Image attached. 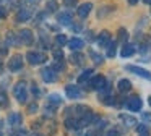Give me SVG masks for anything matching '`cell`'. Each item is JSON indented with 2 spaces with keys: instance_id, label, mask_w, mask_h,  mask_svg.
I'll return each mask as SVG.
<instances>
[{
  "instance_id": "obj_1",
  "label": "cell",
  "mask_w": 151,
  "mask_h": 136,
  "mask_svg": "<svg viewBox=\"0 0 151 136\" xmlns=\"http://www.w3.org/2000/svg\"><path fill=\"white\" fill-rule=\"evenodd\" d=\"M13 94H15V97L18 99V102L24 104V102H26V99H28L26 84H24V83H18L17 86H15V89H13Z\"/></svg>"
},
{
  "instance_id": "obj_2",
  "label": "cell",
  "mask_w": 151,
  "mask_h": 136,
  "mask_svg": "<svg viewBox=\"0 0 151 136\" xmlns=\"http://www.w3.org/2000/svg\"><path fill=\"white\" fill-rule=\"evenodd\" d=\"M141 107H143V100L138 96L130 97V99H127V102H125V109L130 110V112H138V110H141Z\"/></svg>"
},
{
  "instance_id": "obj_3",
  "label": "cell",
  "mask_w": 151,
  "mask_h": 136,
  "mask_svg": "<svg viewBox=\"0 0 151 136\" xmlns=\"http://www.w3.org/2000/svg\"><path fill=\"white\" fill-rule=\"evenodd\" d=\"M26 58H28V62H29L31 65H41V63H44V62L47 60V57L44 54H41V52H28Z\"/></svg>"
},
{
  "instance_id": "obj_4",
  "label": "cell",
  "mask_w": 151,
  "mask_h": 136,
  "mask_svg": "<svg viewBox=\"0 0 151 136\" xmlns=\"http://www.w3.org/2000/svg\"><path fill=\"white\" fill-rule=\"evenodd\" d=\"M125 70H127V71H132V73H135L137 76H141V78H145V79L151 81V73H150V71H146L145 68L133 67V65H127V67H125Z\"/></svg>"
},
{
  "instance_id": "obj_5",
  "label": "cell",
  "mask_w": 151,
  "mask_h": 136,
  "mask_svg": "<svg viewBox=\"0 0 151 136\" xmlns=\"http://www.w3.org/2000/svg\"><path fill=\"white\" fill-rule=\"evenodd\" d=\"M41 76H42V79L46 81V83H54V81L57 79V73L54 68L47 67V68H42V71H41Z\"/></svg>"
},
{
  "instance_id": "obj_6",
  "label": "cell",
  "mask_w": 151,
  "mask_h": 136,
  "mask_svg": "<svg viewBox=\"0 0 151 136\" xmlns=\"http://www.w3.org/2000/svg\"><path fill=\"white\" fill-rule=\"evenodd\" d=\"M106 83H107V81H106V78L102 76V74H96V76L89 81V86H91L93 89H96V91H101Z\"/></svg>"
},
{
  "instance_id": "obj_7",
  "label": "cell",
  "mask_w": 151,
  "mask_h": 136,
  "mask_svg": "<svg viewBox=\"0 0 151 136\" xmlns=\"http://www.w3.org/2000/svg\"><path fill=\"white\" fill-rule=\"evenodd\" d=\"M21 122H23V117H21L18 112H13V113L8 115V125H10L12 128H20Z\"/></svg>"
},
{
  "instance_id": "obj_8",
  "label": "cell",
  "mask_w": 151,
  "mask_h": 136,
  "mask_svg": "<svg viewBox=\"0 0 151 136\" xmlns=\"http://www.w3.org/2000/svg\"><path fill=\"white\" fill-rule=\"evenodd\" d=\"M65 92L68 96V99H80L81 97V89L78 86H73V84H68L65 87Z\"/></svg>"
},
{
  "instance_id": "obj_9",
  "label": "cell",
  "mask_w": 151,
  "mask_h": 136,
  "mask_svg": "<svg viewBox=\"0 0 151 136\" xmlns=\"http://www.w3.org/2000/svg\"><path fill=\"white\" fill-rule=\"evenodd\" d=\"M8 68H10L12 71H18L23 68V58L20 57V55H15L13 58H12L10 62H8Z\"/></svg>"
},
{
  "instance_id": "obj_10",
  "label": "cell",
  "mask_w": 151,
  "mask_h": 136,
  "mask_svg": "<svg viewBox=\"0 0 151 136\" xmlns=\"http://www.w3.org/2000/svg\"><path fill=\"white\" fill-rule=\"evenodd\" d=\"M109 42H111V32L109 31H101V34L98 36V45L99 47H107Z\"/></svg>"
},
{
  "instance_id": "obj_11",
  "label": "cell",
  "mask_w": 151,
  "mask_h": 136,
  "mask_svg": "<svg viewBox=\"0 0 151 136\" xmlns=\"http://www.w3.org/2000/svg\"><path fill=\"white\" fill-rule=\"evenodd\" d=\"M20 41L23 42V44L29 45L31 42H33V32H31L29 29H23V31L20 32Z\"/></svg>"
},
{
  "instance_id": "obj_12",
  "label": "cell",
  "mask_w": 151,
  "mask_h": 136,
  "mask_svg": "<svg viewBox=\"0 0 151 136\" xmlns=\"http://www.w3.org/2000/svg\"><path fill=\"white\" fill-rule=\"evenodd\" d=\"M57 19H59V23H62V24H72L73 16H72L70 11H62V13H59Z\"/></svg>"
},
{
  "instance_id": "obj_13",
  "label": "cell",
  "mask_w": 151,
  "mask_h": 136,
  "mask_svg": "<svg viewBox=\"0 0 151 136\" xmlns=\"http://www.w3.org/2000/svg\"><path fill=\"white\" fill-rule=\"evenodd\" d=\"M29 18H31V11L28 8H21L20 11H18V15H17V21L18 23L29 21Z\"/></svg>"
},
{
  "instance_id": "obj_14",
  "label": "cell",
  "mask_w": 151,
  "mask_h": 136,
  "mask_svg": "<svg viewBox=\"0 0 151 136\" xmlns=\"http://www.w3.org/2000/svg\"><path fill=\"white\" fill-rule=\"evenodd\" d=\"M91 8H93V3H83V5H80V8H78V16L80 18H86V16L89 15V11H91Z\"/></svg>"
},
{
  "instance_id": "obj_15",
  "label": "cell",
  "mask_w": 151,
  "mask_h": 136,
  "mask_svg": "<svg viewBox=\"0 0 151 136\" xmlns=\"http://www.w3.org/2000/svg\"><path fill=\"white\" fill-rule=\"evenodd\" d=\"M83 45H85V44H83V41H81V39H78V37H73V39H70V41H68V47L72 49L73 52L80 50Z\"/></svg>"
},
{
  "instance_id": "obj_16",
  "label": "cell",
  "mask_w": 151,
  "mask_h": 136,
  "mask_svg": "<svg viewBox=\"0 0 151 136\" xmlns=\"http://www.w3.org/2000/svg\"><path fill=\"white\" fill-rule=\"evenodd\" d=\"M135 54V45H132V44H125L124 47H122V50H120V55L122 57H132V55Z\"/></svg>"
},
{
  "instance_id": "obj_17",
  "label": "cell",
  "mask_w": 151,
  "mask_h": 136,
  "mask_svg": "<svg viewBox=\"0 0 151 136\" xmlns=\"http://www.w3.org/2000/svg\"><path fill=\"white\" fill-rule=\"evenodd\" d=\"M120 120L124 122V125H127V126L137 125V118H135V117H130V115H125V113H120Z\"/></svg>"
},
{
  "instance_id": "obj_18",
  "label": "cell",
  "mask_w": 151,
  "mask_h": 136,
  "mask_svg": "<svg viewBox=\"0 0 151 136\" xmlns=\"http://www.w3.org/2000/svg\"><path fill=\"white\" fill-rule=\"evenodd\" d=\"M119 91H120V92H128V91L132 89V83L128 79H120L119 81Z\"/></svg>"
},
{
  "instance_id": "obj_19",
  "label": "cell",
  "mask_w": 151,
  "mask_h": 136,
  "mask_svg": "<svg viewBox=\"0 0 151 136\" xmlns=\"http://www.w3.org/2000/svg\"><path fill=\"white\" fill-rule=\"evenodd\" d=\"M60 104H62V97H60L59 94H50L49 96V105L57 107V105H60Z\"/></svg>"
},
{
  "instance_id": "obj_20",
  "label": "cell",
  "mask_w": 151,
  "mask_h": 136,
  "mask_svg": "<svg viewBox=\"0 0 151 136\" xmlns=\"http://www.w3.org/2000/svg\"><path fill=\"white\" fill-rule=\"evenodd\" d=\"M83 55L81 54H78V50L75 52V54H72L70 55V62H72V63H75V65H81L83 63Z\"/></svg>"
},
{
  "instance_id": "obj_21",
  "label": "cell",
  "mask_w": 151,
  "mask_h": 136,
  "mask_svg": "<svg viewBox=\"0 0 151 136\" xmlns=\"http://www.w3.org/2000/svg\"><path fill=\"white\" fill-rule=\"evenodd\" d=\"M91 76H93V70H91V68H88V70H86V71H83V74L78 78V83H80V84H83L85 81H88Z\"/></svg>"
},
{
  "instance_id": "obj_22",
  "label": "cell",
  "mask_w": 151,
  "mask_h": 136,
  "mask_svg": "<svg viewBox=\"0 0 151 136\" xmlns=\"http://www.w3.org/2000/svg\"><path fill=\"white\" fill-rule=\"evenodd\" d=\"M89 57L93 58V62H94V63H102V62H104L102 55H99L98 52H94L93 49H89Z\"/></svg>"
},
{
  "instance_id": "obj_23",
  "label": "cell",
  "mask_w": 151,
  "mask_h": 136,
  "mask_svg": "<svg viewBox=\"0 0 151 136\" xmlns=\"http://www.w3.org/2000/svg\"><path fill=\"white\" fill-rule=\"evenodd\" d=\"M137 131H138V136H150V130H148L146 125H138Z\"/></svg>"
},
{
  "instance_id": "obj_24",
  "label": "cell",
  "mask_w": 151,
  "mask_h": 136,
  "mask_svg": "<svg viewBox=\"0 0 151 136\" xmlns=\"http://www.w3.org/2000/svg\"><path fill=\"white\" fill-rule=\"evenodd\" d=\"M107 57H111V58H114L115 57V42H109L107 44Z\"/></svg>"
},
{
  "instance_id": "obj_25",
  "label": "cell",
  "mask_w": 151,
  "mask_h": 136,
  "mask_svg": "<svg viewBox=\"0 0 151 136\" xmlns=\"http://www.w3.org/2000/svg\"><path fill=\"white\" fill-rule=\"evenodd\" d=\"M65 126H67L68 130L78 128V126H76V120H73V118H67V120H65Z\"/></svg>"
},
{
  "instance_id": "obj_26",
  "label": "cell",
  "mask_w": 151,
  "mask_h": 136,
  "mask_svg": "<svg viewBox=\"0 0 151 136\" xmlns=\"http://www.w3.org/2000/svg\"><path fill=\"white\" fill-rule=\"evenodd\" d=\"M55 42H57L59 45H65V44H67V37H65L63 34H59V36L55 37Z\"/></svg>"
},
{
  "instance_id": "obj_27",
  "label": "cell",
  "mask_w": 151,
  "mask_h": 136,
  "mask_svg": "<svg viewBox=\"0 0 151 136\" xmlns=\"http://www.w3.org/2000/svg\"><path fill=\"white\" fill-rule=\"evenodd\" d=\"M119 39H120L122 42L127 41V39H128V32L125 31V29H119Z\"/></svg>"
},
{
  "instance_id": "obj_28",
  "label": "cell",
  "mask_w": 151,
  "mask_h": 136,
  "mask_svg": "<svg viewBox=\"0 0 151 136\" xmlns=\"http://www.w3.org/2000/svg\"><path fill=\"white\" fill-rule=\"evenodd\" d=\"M7 104H8V100H7V96H5V92H0V105L5 107Z\"/></svg>"
},
{
  "instance_id": "obj_29",
  "label": "cell",
  "mask_w": 151,
  "mask_h": 136,
  "mask_svg": "<svg viewBox=\"0 0 151 136\" xmlns=\"http://www.w3.org/2000/svg\"><path fill=\"white\" fill-rule=\"evenodd\" d=\"M141 118H143V122H146V123H151V113H148V112H143V113H141Z\"/></svg>"
},
{
  "instance_id": "obj_30",
  "label": "cell",
  "mask_w": 151,
  "mask_h": 136,
  "mask_svg": "<svg viewBox=\"0 0 151 136\" xmlns=\"http://www.w3.org/2000/svg\"><path fill=\"white\" fill-rule=\"evenodd\" d=\"M76 3H78V0H63V5L70 6V8H72V6H75Z\"/></svg>"
},
{
  "instance_id": "obj_31",
  "label": "cell",
  "mask_w": 151,
  "mask_h": 136,
  "mask_svg": "<svg viewBox=\"0 0 151 136\" xmlns=\"http://www.w3.org/2000/svg\"><path fill=\"white\" fill-rule=\"evenodd\" d=\"M47 8H49V11H55V10H57V3L55 2H49V3H47Z\"/></svg>"
},
{
  "instance_id": "obj_32",
  "label": "cell",
  "mask_w": 151,
  "mask_h": 136,
  "mask_svg": "<svg viewBox=\"0 0 151 136\" xmlns=\"http://www.w3.org/2000/svg\"><path fill=\"white\" fill-rule=\"evenodd\" d=\"M54 58H57V60H62V58H63L62 50H54Z\"/></svg>"
},
{
  "instance_id": "obj_33",
  "label": "cell",
  "mask_w": 151,
  "mask_h": 136,
  "mask_svg": "<svg viewBox=\"0 0 151 136\" xmlns=\"http://www.w3.org/2000/svg\"><path fill=\"white\" fill-rule=\"evenodd\" d=\"M107 136H119V130L117 128H112L107 131Z\"/></svg>"
},
{
  "instance_id": "obj_34",
  "label": "cell",
  "mask_w": 151,
  "mask_h": 136,
  "mask_svg": "<svg viewBox=\"0 0 151 136\" xmlns=\"http://www.w3.org/2000/svg\"><path fill=\"white\" fill-rule=\"evenodd\" d=\"M36 110H37V104H31V105H29V112L34 113Z\"/></svg>"
},
{
  "instance_id": "obj_35",
  "label": "cell",
  "mask_w": 151,
  "mask_h": 136,
  "mask_svg": "<svg viewBox=\"0 0 151 136\" xmlns=\"http://www.w3.org/2000/svg\"><path fill=\"white\" fill-rule=\"evenodd\" d=\"M12 136H26V133L23 131V130H20V131H17V133H13Z\"/></svg>"
},
{
  "instance_id": "obj_36",
  "label": "cell",
  "mask_w": 151,
  "mask_h": 136,
  "mask_svg": "<svg viewBox=\"0 0 151 136\" xmlns=\"http://www.w3.org/2000/svg\"><path fill=\"white\" fill-rule=\"evenodd\" d=\"M31 89H33V92L36 94V96H39V89H37V86H36V84H33V87H31Z\"/></svg>"
},
{
  "instance_id": "obj_37",
  "label": "cell",
  "mask_w": 151,
  "mask_h": 136,
  "mask_svg": "<svg viewBox=\"0 0 151 136\" xmlns=\"http://www.w3.org/2000/svg\"><path fill=\"white\" fill-rule=\"evenodd\" d=\"M28 3H31V5H36V3H39L41 0H26Z\"/></svg>"
},
{
  "instance_id": "obj_38",
  "label": "cell",
  "mask_w": 151,
  "mask_h": 136,
  "mask_svg": "<svg viewBox=\"0 0 151 136\" xmlns=\"http://www.w3.org/2000/svg\"><path fill=\"white\" fill-rule=\"evenodd\" d=\"M0 55H7V49H0Z\"/></svg>"
},
{
  "instance_id": "obj_39",
  "label": "cell",
  "mask_w": 151,
  "mask_h": 136,
  "mask_svg": "<svg viewBox=\"0 0 151 136\" xmlns=\"http://www.w3.org/2000/svg\"><path fill=\"white\" fill-rule=\"evenodd\" d=\"M128 3H130V5H135V3H138V0H128Z\"/></svg>"
},
{
  "instance_id": "obj_40",
  "label": "cell",
  "mask_w": 151,
  "mask_h": 136,
  "mask_svg": "<svg viewBox=\"0 0 151 136\" xmlns=\"http://www.w3.org/2000/svg\"><path fill=\"white\" fill-rule=\"evenodd\" d=\"M85 136H94V133H93V131H88V133H86Z\"/></svg>"
},
{
  "instance_id": "obj_41",
  "label": "cell",
  "mask_w": 151,
  "mask_h": 136,
  "mask_svg": "<svg viewBox=\"0 0 151 136\" xmlns=\"http://www.w3.org/2000/svg\"><path fill=\"white\" fill-rule=\"evenodd\" d=\"M145 3H146V5H151V0H143Z\"/></svg>"
},
{
  "instance_id": "obj_42",
  "label": "cell",
  "mask_w": 151,
  "mask_h": 136,
  "mask_svg": "<svg viewBox=\"0 0 151 136\" xmlns=\"http://www.w3.org/2000/svg\"><path fill=\"white\" fill-rule=\"evenodd\" d=\"M0 136H2V123H0Z\"/></svg>"
},
{
  "instance_id": "obj_43",
  "label": "cell",
  "mask_w": 151,
  "mask_h": 136,
  "mask_svg": "<svg viewBox=\"0 0 151 136\" xmlns=\"http://www.w3.org/2000/svg\"><path fill=\"white\" fill-rule=\"evenodd\" d=\"M31 136H41V135H37V133H36V135H31Z\"/></svg>"
},
{
  "instance_id": "obj_44",
  "label": "cell",
  "mask_w": 151,
  "mask_h": 136,
  "mask_svg": "<svg viewBox=\"0 0 151 136\" xmlns=\"http://www.w3.org/2000/svg\"><path fill=\"white\" fill-rule=\"evenodd\" d=\"M150 105H151V97H150Z\"/></svg>"
},
{
  "instance_id": "obj_45",
  "label": "cell",
  "mask_w": 151,
  "mask_h": 136,
  "mask_svg": "<svg viewBox=\"0 0 151 136\" xmlns=\"http://www.w3.org/2000/svg\"><path fill=\"white\" fill-rule=\"evenodd\" d=\"M0 67H2V62H0Z\"/></svg>"
}]
</instances>
